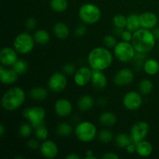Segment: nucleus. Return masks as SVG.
I'll return each mask as SVG.
<instances>
[{"mask_svg":"<svg viewBox=\"0 0 159 159\" xmlns=\"http://www.w3.org/2000/svg\"><path fill=\"white\" fill-rule=\"evenodd\" d=\"M144 72L148 75H155L159 72V63L157 60L153 58H148L145 61L144 65Z\"/></svg>","mask_w":159,"mask_h":159,"instance_id":"nucleus-22","label":"nucleus"},{"mask_svg":"<svg viewBox=\"0 0 159 159\" xmlns=\"http://www.w3.org/2000/svg\"><path fill=\"white\" fill-rule=\"evenodd\" d=\"M6 130V127H5L4 124H0V138H2V137L4 136Z\"/></svg>","mask_w":159,"mask_h":159,"instance_id":"nucleus-49","label":"nucleus"},{"mask_svg":"<svg viewBox=\"0 0 159 159\" xmlns=\"http://www.w3.org/2000/svg\"><path fill=\"white\" fill-rule=\"evenodd\" d=\"M152 32H153V34L155 35L156 40H159V26L158 27H155L152 30Z\"/></svg>","mask_w":159,"mask_h":159,"instance_id":"nucleus-48","label":"nucleus"},{"mask_svg":"<svg viewBox=\"0 0 159 159\" xmlns=\"http://www.w3.org/2000/svg\"><path fill=\"white\" fill-rule=\"evenodd\" d=\"M89 65L93 70L104 71L112 65L113 57L109 48L96 47L90 51L87 57Z\"/></svg>","mask_w":159,"mask_h":159,"instance_id":"nucleus-1","label":"nucleus"},{"mask_svg":"<svg viewBox=\"0 0 159 159\" xmlns=\"http://www.w3.org/2000/svg\"><path fill=\"white\" fill-rule=\"evenodd\" d=\"M62 70H63V73H65V75H69L75 74L76 71L75 66L73 64L70 63L66 64V65H64Z\"/></svg>","mask_w":159,"mask_h":159,"instance_id":"nucleus-39","label":"nucleus"},{"mask_svg":"<svg viewBox=\"0 0 159 159\" xmlns=\"http://www.w3.org/2000/svg\"><path fill=\"white\" fill-rule=\"evenodd\" d=\"M98 139L102 144H108L111 142L113 139V134L111 130L108 129H103L100 130L97 134Z\"/></svg>","mask_w":159,"mask_h":159,"instance_id":"nucleus-32","label":"nucleus"},{"mask_svg":"<svg viewBox=\"0 0 159 159\" xmlns=\"http://www.w3.org/2000/svg\"><path fill=\"white\" fill-rule=\"evenodd\" d=\"M50 6L53 11L61 13L67 10L68 3L67 0H51Z\"/></svg>","mask_w":159,"mask_h":159,"instance_id":"nucleus-29","label":"nucleus"},{"mask_svg":"<svg viewBox=\"0 0 159 159\" xmlns=\"http://www.w3.org/2000/svg\"><path fill=\"white\" fill-rule=\"evenodd\" d=\"M23 116L34 129L44 125L46 111L42 107H28L23 110Z\"/></svg>","mask_w":159,"mask_h":159,"instance_id":"nucleus-8","label":"nucleus"},{"mask_svg":"<svg viewBox=\"0 0 159 159\" xmlns=\"http://www.w3.org/2000/svg\"><path fill=\"white\" fill-rule=\"evenodd\" d=\"M18 53L14 48L5 47L0 51V62L4 66H12L18 60Z\"/></svg>","mask_w":159,"mask_h":159,"instance_id":"nucleus-14","label":"nucleus"},{"mask_svg":"<svg viewBox=\"0 0 159 159\" xmlns=\"http://www.w3.org/2000/svg\"><path fill=\"white\" fill-rule=\"evenodd\" d=\"M137 51L131 42L122 40L118 42L113 48V54L118 61L123 63H127L134 60Z\"/></svg>","mask_w":159,"mask_h":159,"instance_id":"nucleus-6","label":"nucleus"},{"mask_svg":"<svg viewBox=\"0 0 159 159\" xmlns=\"http://www.w3.org/2000/svg\"><path fill=\"white\" fill-rule=\"evenodd\" d=\"M92 75H93V69L89 67L83 66L76 70L74 74L75 83L78 86H85L89 82H91Z\"/></svg>","mask_w":159,"mask_h":159,"instance_id":"nucleus-12","label":"nucleus"},{"mask_svg":"<svg viewBox=\"0 0 159 159\" xmlns=\"http://www.w3.org/2000/svg\"><path fill=\"white\" fill-rule=\"evenodd\" d=\"M53 33L54 35L61 40H65L69 36L70 30L67 24L62 22H57L54 25Z\"/></svg>","mask_w":159,"mask_h":159,"instance_id":"nucleus-21","label":"nucleus"},{"mask_svg":"<svg viewBox=\"0 0 159 159\" xmlns=\"http://www.w3.org/2000/svg\"><path fill=\"white\" fill-rule=\"evenodd\" d=\"M34 38L36 43L40 45H45L49 43L51 40L49 33L43 29L37 30L34 34Z\"/></svg>","mask_w":159,"mask_h":159,"instance_id":"nucleus-27","label":"nucleus"},{"mask_svg":"<svg viewBox=\"0 0 159 159\" xmlns=\"http://www.w3.org/2000/svg\"><path fill=\"white\" fill-rule=\"evenodd\" d=\"M20 75L13 69L5 68L4 65L0 66V80L4 85H10L16 83L18 80Z\"/></svg>","mask_w":159,"mask_h":159,"instance_id":"nucleus-18","label":"nucleus"},{"mask_svg":"<svg viewBox=\"0 0 159 159\" xmlns=\"http://www.w3.org/2000/svg\"><path fill=\"white\" fill-rule=\"evenodd\" d=\"M131 43L137 52L148 54L155 48L156 38L151 30L140 28L133 33Z\"/></svg>","mask_w":159,"mask_h":159,"instance_id":"nucleus-2","label":"nucleus"},{"mask_svg":"<svg viewBox=\"0 0 159 159\" xmlns=\"http://www.w3.org/2000/svg\"><path fill=\"white\" fill-rule=\"evenodd\" d=\"M40 152L43 158L53 159L58 155V147L55 142L47 139L40 144Z\"/></svg>","mask_w":159,"mask_h":159,"instance_id":"nucleus-15","label":"nucleus"},{"mask_svg":"<svg viewBox=\"0 0 159 159\" xmlns=\"http://www.w3.org/2000/svg\"><path fill=\"white\" fill-rule=\"evenodd\" d=\"M12 69L18 73L20 75L25 74L28 70V65L23 59H18L15 64L12 65Z\"/></svg>","mask_w":159,"mask_h":159,"instance_id":"nucleus-33","label":"nucleus"},{"mask_svg":"<svg viewBox=\"0 0 159 159\" xmlns=\"http://www.w3.org/2000/svg\"><path fill=\"white\" fill-rule=\"evenodd\" d=\"M120 37L122 40L127 42H131L132 37H133V34H132L131 31L128 30H123Z\"/></svg>","mask_w":159,"mask_h":159,"instance_id":"nucleus-41","label":"nucleus"},{"mask_svg":"<svg viewBox=\"0 0 159 159\" xmlns=\"http://www.w3.org/2000/svg\"><path fill=\"white\" fill-rule=\"evenodd\" d=\"M149 130V124L145 121H138L135 123L130 130V136L132 142L137 144L145 139L148 134Z\"/></svg>","mask_w":159,"mask_h":159,"instance_id":"nucleus-9","label":"nucleus"},{"mask_svg":"<svg viewBox=\"0 0 159 159\" xmlns=\"http://www.w3.org/2000/svg\"><path fill=\"white\" fill-rule=\"evenodd\" d=\"M131 142L132 140L130 136L127 134L120 133L115 137V143L120 148H126Z\"/></svg>","mask_w":159,"mask_h":159,"instance_id":"nucleus-28","label":"nucleus"},{"mask_svg":"<svg viewBox=\"0 0 159 159\" xmlns=\"http://www.w3.org/2000/svg\"><path fill=\"white\" fill-rule=\"evenodd\" d=\"M113 23L116 28L124 29L127 25V16H125L123 14H116L113 16Z\"/></svg>","mask_w":159,"mask_h":159,"instance_id":"nucleus-35","label":"nucleus"},{"mask_svg":"<svg viewBox=\"0 0 159 159\" xmlns=\"http://www.w3.org/2000/svg\"><path fill=\"white\" fill-rule=\"evenodd\" d=\"M85 33H86V28L83 24H79L75 30V34L77 37H82L85 35Z\"/></svg>","mask_w":159,"mask_h":159,"instance_id":"nucleus-43","label":"nucleus"},{"mask_svg":"<svg viewBox=\"0 0 159 159\" xmlns=\"http://www.w3.org/2000/svg\"><path fill=\"white\" fill-rule=\"evenodd\" d=\"M152 152H153V147L149 141L143 140L136 144V153L139 156L146 158L150 156L152 154Z\"/></svg>","mask_w":159,"mask_h":159,"instance_id":"nucleus-20","label":"nucleus"},{"mask_svg":"<svg viewBox=\"0 0 159 159\" xmlns=\"http://www.w3.org/2000/svg\"><path fill=\"white\" fill-rule=\"evenodd\" d=\"M75 134L78 139L83 143L92 142L97 135V128L90 121H82L75 128Z\"/></svg>","mask_w":159,"mask_h":159,"instance_id":"nucleus-5","label":"nucleus"},{"mask_svg":"<svg viewBox=\"0 0 159 159\" xmlns=\"http://www.w3.org/2000/svg\"><path fill=\"white\" fill-rule=\"evenodd\" d=\"M56 132L60 137H68L72 134L73 128L71 124L68 123L62 122L57 125Z\"/></svg>","mask_w":159,"mask_h":159,"instance_id":"nucleus-30","label":"nucleus"},{"mask_svg":"<svg viewBox=\"0 0 159 159\" xmlns=\"http://www.w3.org/2000/svg\"><path fill=\"white\" fill-rule=\"evenodd\" d=\"M126 28L128 30L131 31L132 33L135 32L140 28H141V23H140L139 15H137L135 13L130 14L127 16V25Z\"/></svg>","mask_w":159,"mask_h":159,"instance_id":"nucleus-24","label":"nucleus"},{"mask_svg":"<svg viewBox=\"0 0 159 159\" xmlns=\"http://www.w3.org/2000/svg\"><path fill=\"white\" fill-rule=\"evenodd\" d=\"M126 150L128 153L130 154H134L136 152V144L134 142H131L127 148H126Z\"/></svg>","mask_w":159,"mask_h":159,"instance_id":"nucleus-45","label":"nucleus"},{"mask_svg":"<svg viewBox=\"0 0 159 159\" xmlns=\"http://www.w3.org/2000/svg\"><path fill=\"white\" fill-rule=\"evenodd\" d=\"M147 60V57H146V54H143V53L137 52L135 54L134 57V65L136 66V68L138 69H141V68H144V65L145 61Z\"/></svg>","mask_w":159,"mask_h":159,"instance_id":"nucleus-36","label":"nucleus"},{"mask_svg":"<svg viewBox=\"0 0 159 159\" xmlns=\"http://www.w3.org/2000/svg\"><path fill=\"white\" fill-rule=\"evenodd\" d=\"M141 28L153 30L158 23V16L152 12H144L139 15Z\"/></svg>","mask_w":159,"mask_h":159,"instance_id":"nucleus-17","label":"nucleus"},{"mask_svg":"<svg viewBox=\"0 0 159 159\" xmlns=\"http://www.w3.org/2000/svg\"><path fill=\"white\" fill-rule=\"evenodd\" d=\"M81 157L79 156V155H76V154H74V153H71L69 154V155L65 156V158L66 159H79Z\"/></svg>","mask_w":159,"mask_h":159,"instance_id":"nucleus-47","label":"nucleus"},{"mask_svg":"<svg viewBox=\"0 0 159 159\" xmlns=\"http://www.w3.org/2000/svg\"><path fill=\"white\" fill-rule=\"evenodd\" d=\"M37 139H30L27 142V146L31 150H37V149L40 148V144H39L38 141Z\"/></svg>","mask_w":159,"mask_h":159,"instance_id":"nucleus-42","label":"nucleus"},{"mask_svg":"<svg viewBox=\"0 0 159 159\" xmlns=\"http://www.w3.org/2000/svg\"><path fill=\"white\" fill-rule=\"evenodd\" d=\"M102 12L96 5L93 3H85L79 10V16L85 24H95L101 19Z\"/></svg>","mask_w":159,"mask_h":159,"instance_id":"nucleus-4","label":"nucleus"},{"mask_svg":"<svg viewBox=\"0 0 159 159\" xmlns=\"http://www.w3.org/2000/svg\"><path fill=\"white\" fill-rule=\"evenodd\" d=\"M134 79V74L130 68H122L116 73L113 82L117 86H125L132 83Z\"/></svg>","mask_w":159,"mask_h":159,"instance_id":"nucleus-13","label":"nucleus"},{"mask_svg":"<svg viewBox=\"0 0 159 159\" xmlns=\"http://www.w3.org/2000/svg\"><path fill=\"white\" fill-rule=\"evenodd\" d=\"M102 42H103V44L106 48H113L116 46V43H118L116 39L113 37V35H107L103 37L102 39Z\"/></svg>","mask_w":159,"mask_h":159,"instance_id":"nucleus-38","label":"nucleus"},{"mask_svg":"<svg viewBox=\"0 0 159 159\" xmlns=\"http://www.w3.org/2000/svg\"><path fill=\"white\" fill-rule=\"evenodd\" d=\"M116 114L112 112H104L99 116V122L104 127H112L116 123Z\"/></svg>","mask_w":159,"mask_h":159,"instance_id":"nucleus-26","label":"nucleus"},{"mask_svg":"<svg viewBox=\"0 0 159 159\" xmlns=\"http://www.w3.org/2000/svg\"><path fill=\"white\" fill-rule=\"evenodd\" d=\"M138 89L142 94L148 95L152 93V89H153V83L149 79H144L139 82Z\"/></svg>","mask_w":159,"mask_h":159,"instance_id":"nucleus-31","label":"nucleus"},{"mask_svg":"<svg viewBox=\"0 0 159 159\" xmlns=\"http://www.w3.org/2000/svg\"><path fill=\"white\" fill-rule=\"evenodd\" d=\"M34 130H35L36 138H37L38 140H41V141H45V140L48 139L49 133H48V130L44 125L37 127Z\"/></svg>","mask_w":159,"mask_h":159,"instance_id":"nucleus-37","label":"nucleus"},{"mask_svg":"<svg viewBox=\"0 0 159 159\" xmlns=\"http://www.w3.org/2000/svg\"><path fill=\"white\" fill-rule=\"evenodd\" d=\"M26 94L23 89L14 86L9 89L3 94L1 100L2 107L5 110L12 112L20 108L25 102Z\"/></svg>","mask_w":159,"mask_h":159,"instance_id":"nucleus-3","label":"nucleus"},{"mask_svg":"<svg viewBox=\"0 0 159 159\" xmlns=\"http://www.w3.org/2000/svg\"><path fill=\"white\" fill-rule=\"evenodd\" d=\"M85 159H97V157L93 155V150H87L85 152Z\"/></svg>","mask_w":159,"mask_h":159,"instance_id":"nucleus-46","label":"nucleus"},{"mask_svg":"<svg viewBox=\"0 0 159 159\" xmlns=\"http://www.w3.org/2000/svg\"><path fill=\"white\" fill-rule=\"evenodd\" d=\"M122 102L123 105L127 110L134 111L141 107L143 99L141 95L138 92L130 91L124 95Z\"/></svg>","mask_w":159,"mask_h":159,"instance_id":"nucleus-11","label":"nucleus"},{"mask_svg":"<svg viewBox=\"0 0 159 159\" xmlns=\"http://www.w3.org/2000/svg\"><path fill=\"white\" fill-rule=\"evenodd\" d=\"M102 71H103L93 70V75L90 82L93 88L97 90H103L107 86V78Z\"/></svg>","mask_w":159,"mask_h":159,"instance_id":"nucleus-19","label":"nucleus"},{"mask_svg":"<svg viewBox=\"0 0 159 159\" xmlns=\"http://www.w3.org/2000/svg\"><path fill=\"white\" fill-rule=\"evenodd\" d=\"M68 85V80L65 73L56 71L49 77L48 85L50 90L54 93H61L64 91Z\"/></svg>","mask_w":159,"mask_h":159,"instance_id":"nucleus-10","label":"nucleus"},{"mask_svg":"<svg viewBox=\"0 0 159 159\" xmlns=\"http://www.w3.org/2000/svg\"><path fill=\"white\" fill-rule=\"evenodd\" d=\"M77 105L81 111H89L94 106V99L90 95H84L79 98Z\"/></svg>","mask_w":159,"mask_h":159,"instance_id":"nucleus-23","label":"nucleus"},{"mask_svg":"<svg viewBox=\"0 0 159 159\" xmlns=\"http://www.w3.org/2000/svg\"><path fill=\"white\" fill-rule=\"evenodd\" d=\"M29 95L31 99L34 100L43 101L47 99L48 96V93L46 89L43 87H34L30 90Z\"/></svg>","mask_w":159,"mask_h":159,"instance_id":"nucleus-25","label":"nucleus"},{"mask_svg":"<svg viewBox=\"0 0 159 159\" xmlns=\"http://www.w3.org/2000/svg\"><path fill=\"white\" fill-rule=\"evenodd\" d=\"M37 25V20H36V19L34 18V17H29V18L26 20V22H25V26H26V27L29 30H33L35 29Z\"/></svg>","mask_w":159,"mask_h":159,"instance_id":"nucleus-40","label":"nucleus"},{"mask_svg":"<svg viewBox=\"0 0 159 159\" xmlns=\"http://www.w3.org/2000/svg\"><path fill=\"white\" fill-rule=\"evenodd\" d=\"M34 37L27 32L19 34L13 41V48L18 54H27L33 51L34 48Z\"/></svg>","mask_w":159,"mask_h":159,"instance_id":"nucleus-7","label":"nucleus"},{"mask_svg":"<svg viewBox=\"0 0 159 159\" xmlns=\"http://www.w3.org/2000/svg\"><path fill=\"white\" fill-rule=\"evenodd\" d=\"M16 159H18V158H21V159H23V157H21V156H16L15 157Z\"/></svg>","mask_w":159,"mask_h":159,"instance_id":"nucleus-50","label":"nucleus"},{"mask_svg":"<svg viewBox=\"0 0 159 159\" xmlns=\"http://www.w3.org/2000/svg\"><path fill=\"white\" fill-rule=\"evenodd\" d=\"M102 159H119L120 156L113 152H107L102 156Z\"/></svg>","mask_w":159,"mask_h":159,"instance_id":"nucleus-44","label":"nucleus"},{"mask_svg":"<svg viewBox=\"0 0 159 159\" xmlns=\"http://www.w3.org/2000/svg\"><path fill=\"white\" fill-rule=\"evenodd\" d=\"M33 128L34 127H32V125L30 123H24V124H21L20 127H19V134L23 138H29L31 134H32Z\"/></svg>","mask_w":159,"mask_h":159,"instance_id":"nucleus-34","label":"nucleus"},{"mask_svg":"<svg viewBox=\"0 0 159 159\" xmlns=\"http://www.w3.org/2000/svg\"><path fill=\"white\" fill-rule=\"evenodd\" d=\"M72 104L68 99H59L55 102L54 110L56 114L60 117H66L72 112Z\"/></svg>","mask_w":159,"mask_h":159,"instance_id":"nucleus-16","label":"nucleus"}]
</instances>
